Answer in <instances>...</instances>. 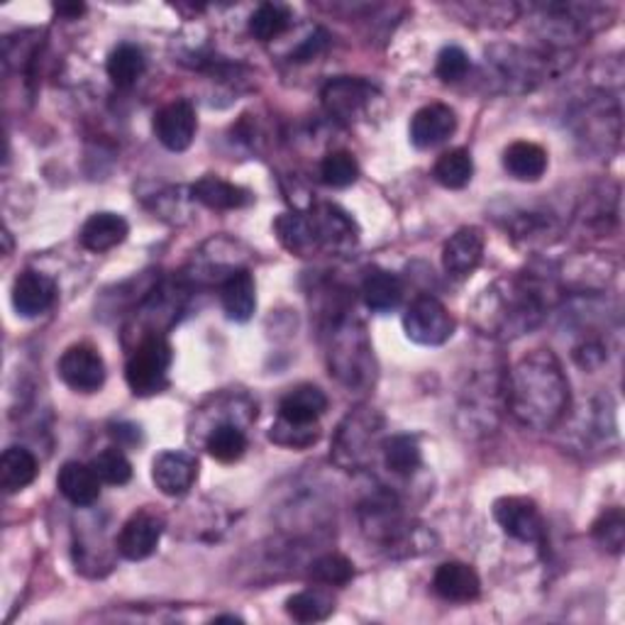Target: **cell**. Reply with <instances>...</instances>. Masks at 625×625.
Here are the masks:
<instances>
[{
  "label": "cell",
  "instance_id": "obj_33",
  "mask_svg": "<svg viewBox=\"0 0 625 625\" xmlns=\"http://www.w3.org/2000/svg\"><path fill=\"white\" fill-rule=\"evenodd\" d=\"M321 179L325 186L333 188H347L359 179V164L357 159L345 150L331 152L321 164Z\"/></svg>",
  "mask_w": 625,
  "mask_h": 625
},
{
  "label": "cell",
  "instance_id": "obj_25",
  "mask_svg": "<svg viewBox=\"0 0 625 625\" xmlns=\"http://www.w3.org/2000/svg\"><path fill=\"white\" fill-rule=\"evenodd\" d=\"M37 460L25 448H8L0 457V486L6 494H18L37 479Z\"/></svg>",
  "mask_w": 625,
  "mask_h": 625
},
{
  "label": "cell",
  "instance_id": "obj_13",
  "mask_svg": "<svg viewBox=\"0 0 625 625\" xmlns=\"http://www.w3.org/2000/svg\"><path fill=\"white\" fill-rule=\"evenodd\" d=\"M457 130V116L445 104H430L420 108L411 120V142L418 150H433Z\"/></svg>",
  "mask_w": 625,
  "mask_h": 625
},
{
  "label": "cell",
  "instance_id": "obj_32",
  "mask_svg": "<svg viewBox=\"0 0 625 625\" xmlns=\"http://www.w3.org/2000/svg\"><path fill=\"white\" fill-rule=\"evenodd\" d=\"M291 25V13L289 8H283L279 3H265L259 6L252 18H249V32L259 42H271L281 37L283 32Z\"/></svg>",
  "mask_w": 625,
  "mask_h": 625
},
{
  "label": "cell",
  "instance_id": "obj_39",
  "mask_svg": "<svg viewBox=\"0 0 625 625\" xmlns=\"http://www.w3.org/2000/svg\"><path fill=\"white\" fill-rule=\"evenodd\" d=\"M110 435L118 440V445H138L140 428L134 423H118V425H112Z\"/></svg>",
  "mask_w": 625,
  "mask_h": 625
},
{
  "label": "cell",
  "instance_id": "obj_6",
  "mask_svg": "<svg viewBox=\"0 0 625 625\" xmlns=\"http://www.w3.org/2000/svg\"><path fill=\"white\" fill-rule=\"evenodd\" d=\"M403 331L416 345L438 347L452 337L454 321L435 295H418L403 315Z\"/></svg>",
  "mask_w": 625,
  "mask_h": 625
},
{
  "label": "cell",
  "instance_id": "obj_20",
  "mask_svg": "<svg viewBox=\"0 0 625 625\" xmlns=\"http://www.w3.org/2000/svg\"><path fill=\"white\" fill-rule=\"evenodd\" d=\"M220 301H223V311L230 321L247 323L257 309V287L252 274H249L247 269L233 271L223 283Z\"/></svg>",
  "mask_w": 625,
  "mask_h": 625
},
{
  "label": "cell",
  "instance_id": "obj_27",
  "mask_svg": "<svg viewBox=\"0 0 625 625\" xmlns=\"http://www.w3.org/2000/svg\"><path fill=\"white\" fill-rule=\"evenodd\" d=\"M144 66H147L144 52L138 47V44L125 42L110 52L106 69L110 82L118 88H130L138 84V78L144 74Z\"/></svg>",
  "mask_w": 625,
  "mask_h": 625
},
{
  "label": "cell",
  "instance_id": "obj_7",
  "mask_svg": "<svg viewBox=\"0 0 625 625\" xmlns=\"http://www.w3.org/2000/svg\"><path fill=\"white\" fill-rule=\"evenodd\" d=\"M56 371L62 381L78 394H96L106 384V362L90 345H74L66 349Z\"/></svg>",
  "mask_w": 625,
  "mask_h": 625
},
{
  "label": "cell",
  "instance_id": "obj_30",
  "mask_svg": "<svg viewBox=\"0 0 625 625\" xmlns=\"http://www.w3.org/2000/svg\"><path fill=\"white\" fill-rule=\"evenodd\" d=\"M206 450L213 460L223 464L237 462L247 450V438L235 423H220L215 425L206 438Z\"/></svg>",
  "mask_w": 625,
  "mask_h": 625
},
{
  "label": "cell",
  "instance_id": "obj_5",
  "mask_svg": "<svg viewBox=\"0 0 625 625\" xmlns=\"http://www.w3.org/2000/svg\"><path fill=\"white\" fill-rule=\"evenodd\" d=\"M496 309L498 315L492 317H498V331L504 335H522L540 323L545 309L542 291L536 283L514 281L498 295Z\"/></svg>",
  "mask_w": 625,
  "mask_h": 625
},
{
  "label": "cell",
  "instance_id": "obj_31",
  "mask_svg": "<svg viewBox=\"0 0 625 625\" xmlns=\"http://www.w3.org/2000/svg\"><path fill=\"white\" fill-rule=\"evenodd\" d=\"M384 462L394 474H413L420 462H423V452H420L418 440L413 435H394L384 442Z\"/></svg>",
  "mask_w": 625,
  "mask_h": 625
},
{
  "label": "cell",
  "instance_id": "obj_24",
  "mask_svg": "<svg viewBox=\"0 0 625 625\" xmlns=\"http://www.w3.org/2000/svg\"><path fill=\"white\" fill-rule=\"evenodd\" d=\"M504 169L516 181H540L548 172V152L536 142H514L504 152Z\"/></svg>",
  "mask_w": 625,
  "mask_h": 625
},
{
  "label": "cell",
  "instance_id": "obj_22",
  "mask_svg": "<svg viewBox=\"0 0 625 625\" xmlns=\"http://www.w3.org/2000/svg\"><path fill=\"white\" fill-rule=\"evenodd\" d=\"M130 233L128 220L118 213H96L82 227V245L88 252H108V249L125 243Z\"/></svg>",
  "mask_w": 625,
  "mask_h": 625
},
{
  "label": "cell",
  "instance_id": "obj_2",
  "mask_svg": "<svg viewBox=\"0 0 625 625\" xmlns=\"http://www.w3.org/2000/svg\"><path fill=\"white\" fill-rule=\"evenodd\" d=\"M174 352L162 335H147L138 349L132 352L125 367V381L134 396L162 394L169 384V367H172Z\"/></svg>",
  "mask_w": 625,
  "mask_h": 625
},
{
  "label": "cell",
  "instance_id": "obj_26",
  "mask_svg": "<svg viewBox=\"0 0 625 625\" xmlns=\"http://www.w3.org/2000/svg\"><path fill=\"white\" fill-rule=\"evenodd\" d=\"M274 230L279 243L289 249L291 255L309 257L317 249V237L313 230V223L309 215L301 213H287L274 223Z\"/></svg>",
  "mask_w": 625,
  "mask_h": 625
},
{
  "label": "cell",
  "instance_id": "obj_28",
  "mask_svg": "<svg viewBox=\"0 0 625 625\" xmlns=\"http://www.w3.org/2000/svg\"><path fill=\"white\" fill-rule=\"evenodd\" d=\"M472 176H474L472 154L467 150H462V147L460 150H450L442 154L433 166V179L440 186L452 188V191H460L467 186Z\"/></svg>",
  "mask_w": 625,
  "mask_h": 625
},
{
  "label": "cell",
  "instance_id": "obj_41",
  "mask_svg": "<svg viewBox=\"0 0 625 625\" xmlns=\"http://www.w3.org/2000/svg\"><path fill=\"white\" fill-rule=\"evenodd\" d=\"M215 623H243V618H237V616H220V618H215Z\"/></svg>",
  "mask_w": 625,
  "mask_h": 625
},
{
  "label": "cell",
  "instance_id": "obj_12",
  "mask_svg": "<svg viewBox=\"0 0 625 625\" xmlns=\"http://www.w3.org/2000/svg\"><path fill=\"white\" fill-rule=\"evenodd\" d=\"M484 235L479 227H462L442 247V267L454 279H467L482 265Z\"/></svg>",
  "mask_w": 625,
  "mask_h": 625
},
{
  "label": "cell",
  "instance_id": "obj_36",
  "mask_svg": "<svg viewBox=\"0 0 625 625\" xmlns=\"http://www.w3.org/2000/svg\"><path fill=\"white\" fill-rule=\"evenodd\" d=\"M594 538L608 552H621L625 542V516L621 508H606L594 522Z\"/></svg>",
  "mask_w": 625,
  "mask_h": 625
},
{
  "label": "cell",
  "instance_id": "obj_4",
  "mask_svg": "<svg viewBox=\"0 0 625 625\" xmlns=\"http://www.w3.org/2000/svg\"><path fill=\"white\" fill-rule=\"evenodd\" d=\"M381 430V418L369 411V408H359V411L349 413L337 428L333 457L345 470H359L371 460L374 448H377Z\"/></svg>",
  "mask_w": 625,
  "mask_h": 625
},
{
  "label": "cell",
  "instance_id": "obj_29",
  "mask_svg": "<svg viewBox=\"0 0 625 625\" xmlns=\"http://www.w3.org/2000/svg\"><path fill=\"white\" fill-rule=\"evenodd\" d=\"M335 611V601L323 589H309L287 601V613L299 623H321Z\"/></svg>",
  "mask_w": 625,
  "mask_h": 625
},
{
  "label": "cell",
  "instance_id": "obj_18",
  "mask_svg": "<svg viewBox=\"0 0 625 625\" xmlns=\"http://www.w3.org/2000/svg\"><path fill=\"white\" fill-rule=\"evenodd\" d=\"M327 411V396L313 384L295 386L279 403V418L291 425H315Z\"/></svg>",
  "mask_w": 625,
  "mask_h": 625
},
{
  "label": "cell",
  "instance_id": "obj_9",
  "mask_svg": "<svg viewBox=\"0 0 625 625\" xmlns=\"http://www.w3.org/2000/svg\"><path fill=\"white\" fill-rule=\"evenodd\" d=\"M164 532V518L157 510L142 508L130 516L118 536V552L130 562L147 560L154 550Z\"/></svg>",
  "mask_w": 625,
  "mask_h": 625
},
{
  "label": "cell",
  "instance_id": "obj_19",
  "mask_svg": "<svg viewBox=\"0 0 625 625\" xmlns=\"http://www.w3.org/2000/svg\"><path fill=\"white\" fill-rule=\"evenodd\" d=\"M309 218L313 223L317 247L335 249V252H340V249H347V247H355L357 243L355 223H352L340 208L321 206L315 213H311Z\"/></svg>",
  "mask_w": 625,
  "mask_h": 625
},
{
  "label": "cell",
  "instance_id": "obj_40",
  "mask_svg": "<svg viewBox=\"0 0 625 625\" xmlns=\"http://www.w3.org/2000/svg\"><path fill=\"white\" fill-rule=\"evenodd\" d=\"M54 10H56V13H60V15L74 20V18H78V15H84V13H86V6H84V3H72V6L62 3V6H54Z\"/></svg>",
  "mask_w": 625,
  "mask_h": 625
},
{
  "label": "cell",
  "instance_id": "obj_35",
  "mask_svg": "<svg viewBox=\"0 0 625 625\" xmlns=\"http://www.w3.org/2000/svg\"><path fill=\"white\" fill-rule=\"evenodd\" d=\"M90 467L98 474V479L110 486H125L132 479V464L125 457L120 448H108L100 454H96Z\"/></svg>",
  "mask_w": 625,
  "mask_h": 625
},
{
  "label": "cell",
  "instance_id": "obj_11",
  "mask_svg": "<svg viewBox=\"0 0 625 625\" xmlns=\"http://www.w3.org/2000/svg\"><path fill=\"white\" fill-rule=\"evenodd\" d=\"M198 476V462L188 452L166 450L152 462V482L164 496H184Z\"/></svg>",
  "mask_w": 625,
  "mask_h": 625
},
{
  "label": "cell",
  "instance_id": "obj_23",
  "mask_svg": "<svg viewBox=\"0 0 625 625\" xmlns=\"http://www.w3.org/2000/svg\"><path fill=\"white\" fill-rule=\"evenodd\" d=\"M362 295H365L367 309L374 313H391L403 301V283L391 271L374 269L362 283Z\"/></svg>",
  "mask_w": 625,
  "mask_h": 625
},
{
  "label": "cell",
  "instance_id": "obj_17",
  "mask_svg": "<svg viewBox=\"0 0 625 625\" xmlns=\"http://www.w3.org/2000/svg\"><path fill=\"white\" fill-rule=\"evenodd\" d=\"M100 482L98 474L90 464L82 462H66L56 476V486H60L62 496L78 508L94 506L100 498Z\"/></svg>",
  "mask_w": 625,
  "mask_h": 625
},
{
  "label": "cell",
  "instance_id": "obj_37",
  "mask_svg": "<svg viewBox=\"0 0 625 625\" xmlns=\"http://www.w3.org/2000/svg\"><path fill=\"white\" fill-rule=\"evenodd\" d=\"M470 66H472L470 54L462 47H457V44H450V47H445L438 54L435 72L445 84H457L470 74Z\"/></svg>",
  "mask_w": 625,
  "mask_h": 625
},
{
  "label": "cell",
  "instance_id": "obj_34",
  "mask_svg": "<svg viewBox=\"0 0 625 625\" xmlns=\"http://www.w3.org/2000/svg\"><path fill=\"white\" fill-rule=\"evenodd\" d=\"M311 576L317 584L325 586H345L355 576V564H352L345 554L327 552L311 564Z\"/></svg>",
  "mask_w": 625,
  "mask_h": 625
},
{
  "label": "cell",
  "instance_id": "obj_1",
  "mask_svg": "<svg viewBox=\"0 0 625 625\" xmlns=\"http://www.w3.org/2000/svg\"><path fill=\"white\" fill-rule=\"evenodd\" d=\"M506 396L510 411L522 425L548 430L560 423L570 406V381L554 355L536 349L510 371Z\"/></svg>",
  "mask_w": 625,
  "mask_h": 625
},
{
  "label": "cell",
  "instance_id": "obj_8",
  "mask_svg": "<svg viewBox=\"0 0 625 625\" xmlns=\"http://www.w3.org/2000/svg\"><path fill=\"white\" fill-rule=\"evenodd\" d=\"M494 518L506 536L520 542H540L545 536V522L540 508L526 496H504L494 504Z\"/></svg>",
  "mask_w": 625,
  "mask_h": 625
},
{
  "label": "cell",
  "instance_id": "obj_14",
  "mask_svg": "<svg viewBox=\"0 0 625 625\" xmlns=\"http://www.w3.org/2000/svg\"><path fill=\"white\" fill-rule=\"evenodd\" d=\"M371 94L374 88L367 82H362V78L340 76L323 88V106L337 120H352L365 110V106L371 100Z\"/></svg>",
  "mask_w": 625,
  "mask_h": 625
},
{
  "label": "cell",
  "instance_id": "obj_10",
  "mask_svg": "<svg viewBox=\"0 0 625 625\" xmlns=\"http://www.w3.org/2000/svg\"><path fill=\"white\" fill-rule=\"evenodd\" d=\"M196 110H193L188 100H174V104L164 106L154 116L157 140L172 152L188 150L193 138H196Z\"/></svg>",
  "mask_w": 625,
  "mask_h": 625
},
{
  "label": "cell",
  "instance_id": "obj_3",
  "mask_svg": "<svg viewBox=\"0 0 625 625\" xmlns=\"http://www.w3.org/2000/svg\"><path fill=\"white\" fill-rule=\"evenodd\" d=\"M331 369L340 381L359 384L369 379L371 345L365 327L355 321H337L331 331Z\"/></svg>",
  "mask_w": 625,
  "mask_h": 625
},
{
  "label": "cell",
  "instance_id": "obj_38",
  "mask_svg": "<svg viewBox=\"0 0 625 625\" xmlns=\"http://www.w3.org/2000/svg\"><path fill=\"white\" fill-rule=\"evenodd\" d=\"M269 440L277 442V445L283 448H309L317 440V428L315 425H291L287 420L279 418L277 425H271V433Z\"/></svg>",
  "mask_w": 625,
  "mask_h": 625
},
{
  "label": "cell",
  "instance_id": "obj_15",
  "mask_svg": "<svg viewBox=\"0 0 625 625\" xmlns=\"http://www.w3.org/2000/svg\"><path fill=\"white\" fill-rule=\"evenodd\" d=\"M56 283L42 271H22L13 283V305L22 317H37L52 309Z\"/></svg>",
  "mask_w": 625,
  "mask_h": 625
},
{
  "label": "cell",
  "instance_id": "obj_16",
  "mask_svg": "<svg viewBox=\"0 0 625 625\" xmlns=\"http://www.w3.org/2000/svg\"><path fill=\"white\" fill-rule=\"evenodd\" d=\"M433 591L440 599L452 601V604H467V601L479 596L482 582L479 574H476L470 564L445 562L438 567L433 576Z\"/></svg>",
  "mask_w": 625,
  "mask_h": 625
},
{
  "label": "cell",
  "instance_id": "obj_21",
  "mask_svg": "<svg viewBox=\"0 0 625 625\" xmlns=\"http://www.w3.org/2000/svg\"><path fill=\"white\" fill-rule=\"evenodd\" d=\"M193 198L211 211H237L252 203V193L220 176H203L191 188Z\"/></svg>",
  "mask_w": 625,
  "mask_h": 625
}]
</instances>
